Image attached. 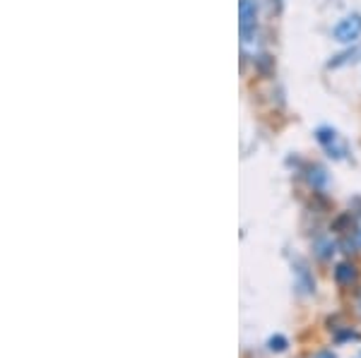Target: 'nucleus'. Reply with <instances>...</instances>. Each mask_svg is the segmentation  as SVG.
I'll list each match as a JSON object with an SVG mask.
<instances>
[{
	"instance_id": "nucleus-10",
	"label": "nucleus",
	"mask_w": 361,
	"mask_h": 358,
	"mask_svg": "<svg viewBox=\"0 0 361 358\" xmlns=\"http://www.w3.org/2000/svg\"><path fill=\"white\" fill-rule=\"evenodd\" d=\"M359 313H361V303H359Z\"/></svg>"
},
{
	"instance_id": "nucleus-5",
	"label": "nucleus",
	"mask_w": 361,
	"mask_h": 358,
	"mask_svg": "<svg viewBox=\"0 0 361 358\" xmlns=\"http://www.w3.org/2000/svg\"><path fill=\"white\" fill-rule=\"evenodd\" d=\"M308 183H311L313 188H323L325 183H328V176H325V171L320 169V166H313L311 173H308Z\"/></svg>"
},
{
	"instance_id": "nucleus-4",
	"label": "nucleus",
	"mask_w": 361,
	"mask_h": 358,
	"mask_svg": "<svg viewBox=\"0 0 361 358\" xmlns=\"http://www.w3.org/2000/svg\"><path fill=\"white\" fill-rule=\"evenodd\" d=\"M335 279H337V284H342V286L352 284V281L357 279V267H354L352 262H340L335 267Z\"/></svg>"
},
{
	"instance_id": "nucleus-3",
	"label": "nucleus",
	"mask_w": 361,
	"mask_h": 358,
	"mask_svg": "<svg viewBox=\"0 0 361 358\" xmlns=\"http://www.w3.org/2000/svg\"><path fill=\"white\" fill-rule=\"evenodd\" d=\"M316 140H318L320 147L325 149V154H328L330 159H335V161L345 159L347 144L342 142V137L337 135L335 128H330V125H320V128L316 130Z\"/></svg>"
},
{
	"instance_id": "nucleus-6",
	"label": "nucleus",
	"mask_w": 361,
	"mask_h": 358,
	"mask_svg": "<svg viewBox=\"0 0 361 358\" xmlns=\"http://www.w3.org/2000/svg\"><path fill=\"white\" fill-rule=\"evenodd\" d=\"M267 346H270V351H284L289 346L287 337H282V334H277V337H270V342H267Z\"/></svg>"
},
{
	"instance_id": "nucleus-2",
	"label": "nucleus",
	"mask_w": 361,
	"mask_h": 358,
	"mask_svg": "<svg viewBox=\"0 0 361 358\" xmlns=\"http://www.w3.org/2000/svg\"><path fill=\"white\" fill-rule=\"evenodd\" d=\"M238 17H241V44L248 46L253 39H258V0H241L238 3Z\"/></svg>"
},
{
	"instance_id": "nucleus-8",
	"label": "nucleus",
	"mask_w": 361,
	"mask_h": 358,
	"mask_svg": "<svg viewBox=\"0 0 361 358\" xmlns=\"http://www.w3.org/2000/svg\"><path fill=\"white\" fill-rule=\"evenodd\" d=\"M352 245L354 248H361V224H359L357 231H354V236H352Z\"/></svg>"
},
{
	"instance_id": "nucleus-7",
	"label": "nucleus",
	"mask_w": 361,
	"mask_h": 358,
	"mask_svg": "<svg viewBox=\"0 0 361 358\" xmlns=\"http://www.w3.org/2000/svg\"><path fill=\"white\" fill-rule=\"evenodd\" d=\"M316 252H318V257H320V260H328V257L335 252V245H333V243H328V241H320Z\"/></svg>"
},
{
	"instance_id": "nucleus-9",
	"label": "nucleus",
	"mask_w": 361,
	"mask_h": 358,
	"mask_svg": "<svg viewBox=\"0 0 361 358\" xmlns=\"http://www.w3.org/2000/svg\"><path fill=\"white\" fill-rule=\"evenodd\" d=\"M316 358H337L333 351H320V354H316Z\"/></svg>"
},
{
	"instance_id": "nucleus-1",
	"label": "nucleus",
	"mask_w": 361,
	"mask_h": 358,
	"mask_svg": "<svg viewBox=\"0 0 361 358\" xmlns=\"http://www.w3.org/2000/svg\"><path fill=\"white\" fill-rule=\"evenodd\" d=\"M330 37L340 46H357L361 39V13H349L340 17L333 32H330Z\"/></svg>"
}]
</instances>
